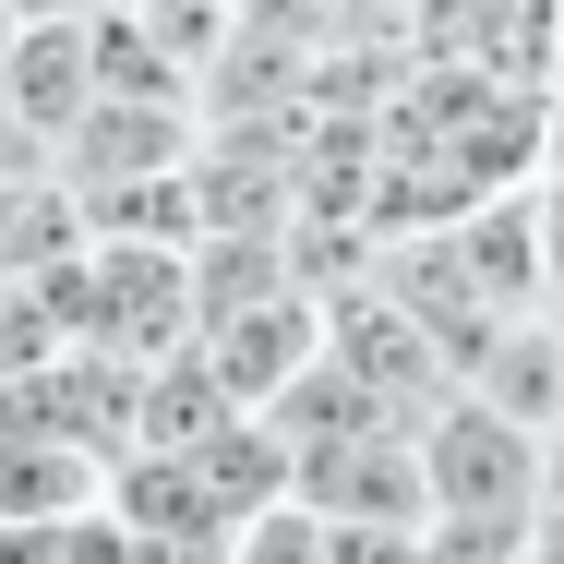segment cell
Returning <instances> with one entry per match:
<instances>
[{"label":"cell","mask_w":564,"mask_h":564,"mask_svg":"<svg viewBox=\"0 0 564 564\" xmlns=\"http://www.w3.org/2000/svg\"><path fill=\"white\" fill-rule=\"evenodd\" d=\"M409 445H421L433 517H456V529H541V433L529 421H505V409H480L456 384Z\"/></svg>","instance_id":"cell-1"},{"label":"cell","mask_w":564,"mask_h":564,"mask_svg":"<svg viewBox=\"0 0 564 564\" xmlns=\"http://www.w3.org/2000/svg\"><path fill=\"white\" fill-rule=\"evenodd\" d=\"M0 109L36 132V156H61V132L97 109V48H85V24H12V48H0Z\"/></svg>","instance_id":"cell-2"},{"label":"cell","mask_w":564,"mask_h":564,"mask_svg":"<svg viewBox=\"0 0 564 564\" xmlns=\"http://www.w3.org/2000/svg\"><path fill=\"white\" fill-rule=\"evenodd\" d=\"M73 252H85V217H73V193H61L48 169L0 181V289H36V276H61Z\"/></svg>","instance_id":"cell-3"},{"label":"cell","mask_w":564,"mask_h":564,"mask_svg":"<svg viewBox=\"0 0 564 564\" xmlns=\"http://www.w3.org/2000/svg\"><path fill=\"white\" fill-rule=\"evenodd\" d=\"M0 564H132V529L109 505H73V517H12Z\"/></svg>","instance_id":"cell-4"},{"label":"cell","mask_w":564,"mask_h":564,"mask_svg":"<svg viewBox=\"0 0 564 564\" xmlns=\"http://www.w3.org/2000/svg\"><path fill=\"white\" fill-rule=\"evenodd\" d=\"M217 564H325V517H313L301 492H276V505H252V517L228 529Z\"/></svg>","instance_id":"cell-5"},{"label":"cell","mask_w":564,"mask_h":564,"mask_svg":"<svg viewBox=\"0 0 564 564\" xmlns=\"http://www.w3.org/2000/svg\"><path fill=\"white\" fill-rule=\"evenodd\" d=\"M325 564H433L421 529H384V517H325Z\"/></svg>","instance_id":"cell-6"},{"label":"cell","mask_w":564,"mask_h":564,"mask_svg":"<svg viewBox=\"0 0 564 564\" xmlns=\"http://www.w3.org/2000/svg\"><path fill=\"white\" fill-rule=\"evenodd\" d=\"M541 120H553V144H564V0H553V48H541Z\"/></svg>","instance_id":"cell-7"},{"label":"cell","mask_w":564,"mask_h":564,"mask_svg":"<svg viewBox=\"0 0 564 564\" xmlns=\"http://www.w3.org/2000/svg\"><path fill=\"white\" fill-rule=\"evenodd\" d=\"M0 12H12V24H97L109 0H0Z\"/></svg>","instance_id":"cell-8"},{"label":"cell","mask_w":564,"mask_h":564,"mask_svg":"<svg viewBox=\"0 0 564 564\" xmlns=\"http://www.w3.org/2000/svg\"><path fill=\"white\" fill-rule=\"evenodd\" d=\"M529 564H564V505H541V529H529Z\"/></svg>","instance_id":"cell-9"}]
</instances>
